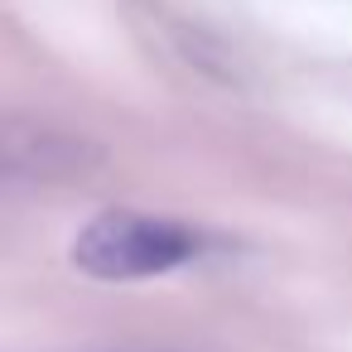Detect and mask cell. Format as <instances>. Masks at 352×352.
<instances>
[{
	"label": "cell",
	"mask_w": 352,
	"mask_h": 352,
	"mask_svg": "<svg viewBox=\"0 0 352 352\" xmlns=\"http://www.w3.org/2000/svg\"><path fill=\"white\" fill-rule=\"evenodd\" d=\"M102 164V150L54 121L0 116V184H73Z\"/></svg>",
	"instance_id": "2"
},
{
	"label": "cell",
	"mask_w": 352,
	"mask_h": 352,
	"mask_svg": "<svg viewBox=\"0 0 352 352\" xmlns=\"http://www.w3.org/2000/svg\"><path fill=\"white\" fill-rule=\"evenodd\" d=\"M203 251V236L174 217L135 212V208H107L73 236V265L92 280H150L188 265Z\"/></svg>",
	"instance_id": "1"
}]
</instances>
